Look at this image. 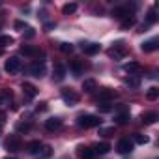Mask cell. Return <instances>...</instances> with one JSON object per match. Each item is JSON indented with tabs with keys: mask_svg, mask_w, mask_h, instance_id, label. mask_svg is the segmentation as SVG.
Returning a JSON list of instances; mask_svg holds the SVG:
<instances>
[{
	"mask_svg": "<svg viewBox=\"0 0 159 159\" xmlns=\"http://www.w3.org/2000/svg\"><path fill=\"white\" fill-rule=\"evenodd\" d=\"M112 17L116 19H127V17H133V6H118L112 10Z\"/></svg>",
	"mask_w": 159,
	"mask_h": 159,
	"instance_id": "4",
	"label": "cell"
},
{
	"mask_svg": "<svg viewBox=\"0 0 159 159\" xmlns=\"http://www.w3.org/2000/svg\"><path fill=\"white\" fill-rule=\"evenodd\" d=\"M98 107H99V111H101V112H111V111H112L111 103H101V105H98Z\"/></svg>",
	"mask_w": 159,
	"mask_h": 159,
	"instance_id": "31",
	"label": "cell"
},
{
	"mask_svg": "<svg viewBox=\"0 0 159 159\" xmlns=\"http://www.w3.org/2000/svg\"><path fill=\"white\" fill-rule=\"evenodd\" d=\"M15 28H28V26H26L25 23H21V21H17V23H15Z\"/></svg>",
	"mask_w": 159,
	"mask_h": 159,
	"instance_id": "34",
	"label": "cell"
},
{
	"mask_svg": "<svg viewBox=\"0 0 159 159\" xmlns=\"http://www.w3.org/2000/svg\"><path fill=\"white\" fill-rule=\"evenodd\" d=\"M112 131H114V129H111V127H109V129H101L99 133H101V135H105V137H109V135H112Z\"/></svg>",
	"mask_w": 159,
	"mask_h": 159,
	"instance_id": "33",
	"label": "cell"
},
{
	"mask_svg": "<svg viewBox=\"0 0 159 159\" xmlns=\"http://www.w3.org/2000/svg\"><path fill=\"white\" fill-rule=\"evenodd\" d=\"M77 124L81 127H99L101 125V118L96 114H84V116H79Z\"/></svg>",
	"mask_w": 159,
	"mask_h": 159,
	"instance_id": "1",
	"label": "cell"
},
{
	"mask_svg": "<svg viewBox=\"0 0 159 159\" xmlns=\"http://www.w3.org/2000/svg\"><path fill=\"white\" fill-rule=\"evenodd\" d=\"M62 99H64L66 105L73 107V105L79 103V94L75 90H71V88H66V90H62Z\"/></svg>",
	"mask_w": 159,
	"mask_h": 159,
	"instance_id": "6",
	"label": "cell"
},
{
	"mask_svg": "<svg viewBox=\"0 0 159 159\" xmlns=\"http://www.w3.org/2000/svg\"><path fill=\"white\" fill-rule=\"evenodd\" d=\"M133 25H135V17H127L122 21V28H131Z\"/></svg>",
	"mask_w": 159,
	"mask_h": 159,
	"instance_id": "27",
	"label": "cell"
},
{
	"mask_svg": "<svg viewBox=\"0 0 159 159\" xmlns=\"http://www.w3.org/2000/svg\"><path fill=\"white\" fill-rule=\"evenodd\" d=\"M13 38L11 36H0V45H2V47H8V45H13Z\"/></svg>",
	"mask_w": 159,
	"mask_h": 159,
	"instance_id": "25",
	"label": "cell"
},
{
	"mask_svg": "<svg viewBox=\"0 0 159 159\" xmlns=\"http://www.w3.org/2000/svg\"><path fill=\"white\" fill-rule=\"evenodd\" d=\"M4 69H6L10 75H15V73H19V71H21V60H19L17 56H11V58H8V60H6V64H4Z\"/></svg>",
	"mask_w": 159,
	"mask_h": 159,
	"instance_id": "5",
	"label": "cell"
},
{
	"mask_svg": "<svg viewBox=\"0 0 159 159\" xmlns=\"http://www.w3.org/2000/svg\"><path fill=\"white\" fill-rule=\"evenodd\" d=\"M146 98H148L150 101H155V99L159 98V90H157L155 86H153V88H150V90H148V94H146Z\"/></svg>",
	"mask_w": 159,
	"mask_h": 159,
	"instance_id": "24",
	"label": "cell"
},
{
	"mask_svg": "<svg viewBox=\"0 0 159 159\" xmlns=\"http://www.w3.org/2000/svg\"><path fill=\"white\" fill-rule=\"evenodd\" d=\"M79 155H81L83 159H92L96 153H94L92 148H84V146H83V148H79Z\"/></svg>",
	"mask_w": 159,
	"mask_h": 159,
	"instance_id": "21",
	"label": "cell"
},
{
	"mask_svg": "<svg viewBox=\"0 0 159 159\" xmlns=\"http://www.w3.org/2000/svg\"><path fill=\"white\" fill-rule=\"evenodd\" d=\"M71 69L79 75V73H81V64H79V62H71Z\"/></svg>",
	"mask_w": 159,
	"mask_h": 159,
	"instance_id": "32",
	"label": "cell"
},
{
	"mask_svg": "<svg viewBox=\"0 0 159 159\" xmlns=\"http://www.w3.org/2000/svg\"><path fill=\"white\" fill-rule=\"evenodd\" d=\"M28 73H30L32 77H36V79H41V77L45 75V64H43V62H34V64H30V66H28Z\"/></svg>",
	"mask_w": 159,
	"mask_h": 159,
	"instance_id": "7",
	"label": "cell"
},
{
	"mask_svg": "<svg viewBox=\"0 0 159 159\" xmlns=\"http://www.w3.org/2000/svg\"><path fill=\"white\" fill-rule=\"evenodd\" d=\"M133 140H135L137 144H148V137H144V135H139V133L133 137Z\"/></svg>",
	"mask_w": 159,
	"mask_h": 159,
	"instance_id": "28",
	"label": "cell"
},
{
	"mask_svg": "<svg viewBox=\"0 0 159 159\" xmlns=\"http://www.w3.org/2000/svg\"><path fill=\"white\" fill-rule=\"evenodd\" d=\"M23 94H25L28 99H34V98L38 96V88H36L34 84H30V83H23Z\"/></svg>",
	"mask_w": 159,
	"mask_h": 159,
	"instance_id": "10",
	"label": "cell"
},
{
	"mask_svg": "<svg viewBox=\"0 0 159 159\" xmlns=\"http://www.w3.org/2000/svg\"><path fill=\"white\" fill-rule=\"evenodd\" d=\"M124 69L131 75V73H139L142 67H140V64H139V62H127V64L124 66Z\"/></svg>",
	"mask_w": 159,
	"mask_h": 159,
	"instance_id": "15",
	"label": "cell"
},
{
	"mask_svg": "<svg viewBox=\"0 0 159 159\" xmlns=\"http://www.w3.org/2000/svg\"><path fill=\"white\" fill-rule=\"evenodd\" d=\"M4 146H6V150H8V152H11V153L19 152V150H21V146H23V142H21V137H17V135H10V137L6 139Z\"/></svg>",
	"mask_w": 159,
	"mask_h": 159,
	"instance_id": "3",
	"label": "cell"
},
{
	"mask_svg": "<svg viewBox=\"0 0 159 159\" xmlns=\"http://www.w3.org/2000/svg\"><path fill=\"white\" fill-rule=\"evenodd\" d=\"M52 79L58 81V83L66 79V67L62 64H54V67H52Z\"/></svg>",
	"mask_w": 159,
	"mask_h": 159,
	"instance_id": "9",
	"label": "cell"
},
{
	"mask_svg": "<svg viewBox=\"0 0 159 159\" xmlns=\"http://www.w3.org/2000/svg\"><path fill=\"white\" fill-rule=\"evenodd\" d=\"M26 150H28L30 153H39V150H41V142H39V140H30V142L26 144Z\"/></svg>",
	"mask_w": 159,
	"mask_h": 159,
	"instance_id": "18",
	"label": "cell"
},
{
	"mask_svg": "<svg viewBox=\"0 0 159 159\" xmlns=\"http://www.w3.org/2000/svg\"><path fill=\"white\" fill-rule=\"evenodd\" d=\"M112 98H114V92L109 90V88H105V90L99 92V101L101 103H109V99H112Z\"/></svg>",
	"mask_w": 159,
	"mask_h": 159,
	"instance_id": "16",
	"label": "cell"
},
{
	"mask_svg": "<svg viewBox=\"0 0 159 159\" xmlns=\"http://www.w3.org/2000/svg\"><path fill=\"white\" fill-rule=\"evenodd\" d=\"M45 127H47L49 131L60 129V127H62V120H60V118H56V116H52V118H47V120H45Z\"/></svg>",
	"mask_w": 159,
	"mask_h": 159,
	"instance_id": "11",
	"label": "cell"
},
{
	"mask_svg": "<svg viewBox=\"0 0 159 159\" xmlns=\"http://www.w3.org/2000/svg\"><path fill=\"white\" fill-rule=\"evenodd\" d=\"M21 52L25 56H38L39 54V49L38 47H32V45H23L21 47Z\"/></svg>",
	"mask_w": 159,
	"mask_h": 159,
	"instance_id": "13",
	"label": "cell"
},
{
	"mask_svg": "<svg viewBox=\"0 0 159 159\" xmlns=\"http://www.w3.org/2000/svg\"><path fill=\"white\" fill-rule=\"evenodd\" d=\"M157 21V15H155V10H150V13H148V19H146V26H150V25H153Z\"/></svg>",
	"mask_w": 159,
	"mask_h": 159,
	"instance_id": "26",
	"label": "cell"
},
{
	"mask_svg": "<svg viewBox=\"0 0 159 159\" xmlns=\"http://www.w3.org/2000/svg\"><path fill=\"white\" fill-rule=\"evenodd\" d=\"M83 90L84 92H94L96 90V81L94 79H84L83 81Z\"/></svg>",
	"mask_w": 159,
	"mask_h": 159,
	"instance_id": "20",
	"label": "cell"
},
{
	"mask_svg": "<svg viewBox=\"0 0 159 159\" xmlns=\"http://www.w3.org/2000/svg\"><path fill=\"white\" fill-rule=\"evenodd\" d=\"M6 159H15V157H6Z\"/></svg>",
	"mask_w": 159,
	"mask_h": 159,
	"instance_id": "36",
	"label": "cell"
},
{
	"mask_svg": "<svg viewBox=\"0 0 159 159\" xmlns=\"http://www.w3.org/2000/svg\"><path fill=\"white\" fill-rule=\"evenodd\" d=\"M60 51L62 52H73V45L71 43H60Z\"/></svg>",
	"mask_w": 159,
	"mask_h": 159,
	"instance_id": "30",
	"label": "cell"
},
{
	"mask_svg": "<svg viewBox=\"0 0 159 159\" xmlns=\"http://www.w3.org/2000/svg\"><path fill=\"white\" fill-rule=\"evenodd\" d=\"M129 116H131V114H129V111H127V109H124V111H120V112L116 114V122H118V124H127Z\"/></svg>",
	"mask_w": 159,
	"mask_h": 159,
	"instance_id": "19",
	"label": "cell"
},
{
	"mask_svg": "<svg viewBox=\"0 0 159 159\" xmlns=\"http://www.w3.org/2000/svg\"><path fill=\"white\" fill-rule=\"evenodd\" d=\"M125 54H127V47H125L124 41H116V43H112V47L109 49V56H111V58L120 60V58H124Z\"/></svg>",
	"mask_w": 159,
	"mask_h": 159,
	"instance_id": "2",
	"label": "cell"
},
{
	"mask_svg": "<svg viewBox=\"0 0 159 159\" xmlns=\"http://www.w3.org/2000/svg\"><path fill=\"white\" fill-rule=\"evenodd\" d=\"M26 36H28V38H32V36H34V30H32V28H30V26H28V28H26Z\"/></svg>",
	"mask_w": 159,
	"mask_h": 159,
	"instance_id": "35",
	"label": "cell"
},
{
	"mask_svg": "<svg viewBox=\"0 0 159 159\" xmlns=\"http://www.w3.org/2000/svg\"><path fill=\"white\" fill-rule=\"evenodd\" d=\"M155 120H157V114H155V112H146V114H142V122L148 124V125L153 124Z\"/></svg>",
	"mask_w": 159,
	"mask_h": 159,
	"instance_id": "23",
	"label": "cell"
},
{
	"mask_svg": "<svg viewBox=\"0 0 159 159\" xmlns=\"http://www.w3.org/2000/svg\"><path fill=\"white\" fill-rule=\"evenodd\" d=\"M140 49H142L144 52H152V51H155V49H157V39H148V41H144V43L140 45Z\"/></svg>",
	"mask_w": 159,
	"mask_h": 159,
	"instance_id": "14",
	"label": "cell"
},
{
	"mask_svg": "<svg viewBox=\"0 0 159 159\" xmlns=\"http://www.w3.org/2000/svg\"><path fill=\"white\" fill-rule=\"evenodd\" d=\"M83 52L84 54H90V56L98 54L99 52V43H84L83 45Z\"/></svg>",
	"mask_w": 159,
	"mask_h": 159,
	"instance_id": "12",
	"label": "cell"
},
{
	"mask_svg": "<svg viewBox=\"0 0 159 159\" xmlns=\"http://www.w3.org/2000/svg\"><path fill=\"white\" fill-rule=\"evenodd\" d=\"M111 152V144L109 142H99L96 148H94V153H101V155H105V153H109Z\"/></svg>",
	"mask_w": 159,
	"mask_h": 159,
	"instance_id": "17",
	"label": "cell"
},
{
	"mask_svg": "<svg viewBox=\"0 0 159 159\" xmlns=\"http://www.w3.org/2000/svg\"><path fill=\"white\" fill-rule=\"evenodd\" d=\"M127 84H129V86H133V88H137V86L140 84L139 77H135V75H133V77H129V79H127Z\"/></svg>",
	"mask_w": 159,
	"mask_h": 159,
	"instance_id": "29",
	"label": "cell"
},
{
	"mask_svg": "<svg viewBox=\"0 0 159 159\" xmlns=\"http://www.w3.org/2000/svg\"><path fill=\"white\" fill-rule=\"evenodd\" d=\"M0 54H2V49H0Z\"/></svg>",
	"mask_w": 159,
	"mask_h": 159,
	"instance_id": "37",
	"label": "cell"
},
{
	"mask_svg": "<svg viewBox=\"0 0 159 159\" xmlns=\"http://www.w3.org/2000/svg\"><path fill=\"white\" fill-rule=\"evenodd\" d=\"M116 150H118V153H129V152L133 150V140H129V139H120L118 144H116Z\"/></svg>",
	"mask_w": 159,
	"mask_h": 159,
	"instance_id": "8",
	"label": "cell"
},
{
	"mask_svg": "<svg viewBox=\"0 0 159 159\" xmlns=\"http://www.w3.org/2000/svg\"><path fill=\"white\" fill-rule=\"evenodd\" d=\"M77 8H79V6H77L75 2H69V4H64V8H62V13H64V15H69V13H75V11H77Z\"/></svg>",
	"mask_w": 159,
	"mask_h": 159,
	"instance_id": "22",
	"label": "cell"
}]
</instances>
